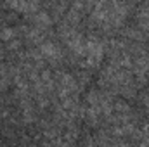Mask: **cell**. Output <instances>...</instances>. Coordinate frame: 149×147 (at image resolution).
I'll list each match as a JSON object with an SVG mask.
<instances>
[{
  "label": "cell",
  "instance_id": "6da1fadb",
  "mask_svg": "<svg viewBox=\"0 0 149 147\" xmlns=\"http://www.w3.org/2000/svg\"><path fill=\"white\" fill-rule=\"evenodd\" d=\"M127 14L125 5L120 0H99L92 12V19L102 24H118Z\"/></svg>",
  "mask_w": 149,
  "mask_h": 147
},
{
  "label": "cell",
  "instance_id": "7a4b0ae2",
  "mask_svg": "<svg viewBox=\"0 0 149 147\" xmlns=\"http://www.w3.org/2000/svg\"><path fill=\"white\" fill-rule=\"evenodd\" d=\"M5 3L12 10L23 12V14H35L40 7L38 0H5Z\"/></svg>",
  "mask_w": 149,
  "mask_h": 147
},
{
  "label": "cell",
  "instance_id": "3957f363",
  "mask_svg": "<svg viewBox=\"0 0 149 147\" xmlns=\"http://www.w3.org/2000/svg\"><path fill=\"white\" fill-rule=\"evenodd\" d=\"M42 52H43L45 57H59V50H57V47L52 45V43H45V45L42 47Z\"/></svg>",
  "mask_w": 149,
  "mask_h": 147
}]
</instances>
